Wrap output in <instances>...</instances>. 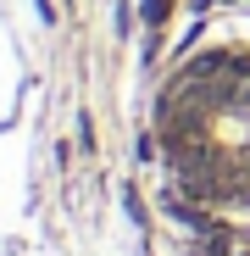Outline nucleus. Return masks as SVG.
Masks as SVG:
<instances>
[{"label": "nucleus", "instance_id": "1", "mask_svg": "<svg viewBox=\"0 0 250 256\" xmlns=\"http://www.w3.org/2000/svg\"><path fill=\"white\" fill-rule=\"evenodd\" d=\"M161 156L189 200L250 212V56H195L161 95Z\"/></svg>", "mask_w": 250, "mask_h": 256}]
</instances>
